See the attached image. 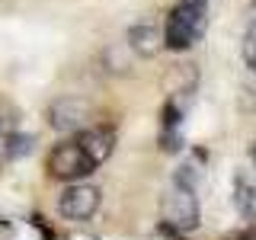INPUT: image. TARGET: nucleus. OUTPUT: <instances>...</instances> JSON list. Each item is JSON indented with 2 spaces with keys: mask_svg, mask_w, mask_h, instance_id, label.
Segmentation results:
<instances>
[{
  "mask_svg": "<svg viewBox=\"0 0 256 240\" xmlns=\"http://www.w3.org/2000/svg\"><path fill=\"white\" fill-rule=\"evenodd\" d=\"M240 58H244L246 70H253V74H256V36H250V32H244V42H240Z\"/></svg>",
  "mask_w": 256,
  "mask_h": 240,
  "instance_id": "nucleus-11",
  "label": "nucleus"
},
{
  "mask_svg": "<svg viewBox=\"0 0 256 240\" xmlns=\"http://www.w3.org/2000/svg\"><path fill=\"white\" fill-rule=\"evenodd\" d=\"M125 38H128V48H132L134 54H141V58H154L160 48H164V36H160V29L150 26V22H134Z\"/></svg>",
  "mask_w": 256,
  "mask_h": 240,
  "instance_id": "nucleus-7",
  "label": "nucleus"
},
{
  "mask_svg": "<svg viewBox=\"0 0 256 240\" xmlns=\"http://www.w3.org/2000/svg\"><path fill=\"white\" fill-rule=\"evenodd\" d=\"M164 234H176V230H196L198 228V198L192 186L173 182V189L164 198Z\"/></svg>",
  "mask_w": 256,
  "mask_h": 240,
  "instance_id": "nucleus-3",
  "label": "nucleus"
},
{
  "mask_svg": "<svg viewBox=\"0 0 256 240\" xmlns=\"http://www.w3.org/2000/svg\"><path fill=\"white\" fill-rule=\"evenodd\" d=\"M182 4H208V0H182Z\"/></svg>",
  "mask_w": 256,
  "mask_h": 240,
  "instance_id": "nucleus-14",
  "label": "nucleus"
},
{
  "mask_svg": "<svg viewBox=\"0 0 256 240\" xmlns=\"http://www.w3.org/2000/svg\"><path fill=\"white\" fill-rule=\"evenodd\" d=\"M96 166H100V164L86 154V148L77 138L64 141V144H58V148H52L48 157H45L48 176H52V180H61V182H80V180H86Z\"/></svg>",
  "mask_w": 256,
  "mask_h": 240,
  "instance_id": "nucleus-2",
  "label": "nucleus"
},
{
  "mask_svg": "<svg viewBox=\"0 0 256 240\" xmlns=\"http://www.w3.org/2000/svg\"><path fill=\"white\" fill-rule=\"evenodd\" d=\"M32 148H36V138H32V134H6V160H16V157L29 154Z\"/></svg>",
  "mask_w": 256,
  "mask_h": 240,
  "instance_id": "nucleus-10",
  "label": "nucleus"
},
{
  "mask_svg": "<svg viewBox=\"0 0 256 240\" xmlns=\"http://www.w3.org/2000/svg\"><path fill=\"white\" fill-rule=\"evenodd\" d=\"M84 118H86V102L77 100V96H58L48 106V125L61 134L84 132Z\"/></svg>",
  "mask_w": 256,
  "mask_h": 240,
  "instance_id": "nucleus-5",
  "label": "nucleus"
},
{
  "mask_svg": "<svg viewBox=\"0 0 256 240\" xmlns=\"http://www.w3.org/2000/svg\"><path fill=\"white\" fill-rule=\"evenodd\" d=\"M100 202H102L100 189L80 180V182H70V186L61 192L58 212H61V218H68V221H90L93 214L100 212Z\"/></svg>",
  "mask_w": 256,
  "mask_h": 240,
  "instance_id": "nucleus-4",
  "label": "nucleus"
},
{
  "mask_svg": "<svg viewBox=\"0 0 256 240\" xmlns=\"http://www.w3.org/2000/svg\"><path fill=\"white\" fill-rule=\"evenodd\" d=\"M208 29L205 4H176L164 20V48L170 52H189Z\"/></svg>",
  "mask_w": 256,
  "mask_h": 240,
  "instance_id": "nucleus-1",
  "label": "nucleus"
},
{
  "mask_svg": "<svg viewBox=\"0 0 256 240\" xmlns=\"http://www.w3.org/2000/svg\"><path fill=\"white\" fill-rule=\"evenodd\" d=\"M0 138H4V125H0Z\"/></svg>",
  "mask_w": 256,
  "mask_h": 240,
  "instance_id": "nucleus-15",
  "label": "nucleus"
},
{
  "mask_svg": "<svg viewBox=\"0 0 256 240\" xmlns=\"http://www.w3.org/2000/svg\"><path fill=\"white\" fill-rule=\"evenodd\" d=\"M180 122H182V109L170 96L164 102V109H160V132H180Z\"/></svg>",
  "mask_w": 256,
  "mask_h": 240,
  "instance_id": "nucleus-9",
  "label": "nucleus"
},
{
  "mask_svg": "<svg viewBox=\"0 0 256 240\" xmlns=\"http://www.w3.org/2000/svg\"><path fill=\"white\" fill-rule=\"evenodd\" d=\"M250 160H253V170H256V144L250 148Z\"/></svg>",
  "mask_w": 256,
  "mask_h": 240,
  "instance_id": "nucleus-13",
  "label": "nucleus"
},
{
  "mask_svg": "<svg viewBox=\"0 0 256 240\" xmlns=\"http://www.w3.org/2000/svg\"><path fill=\"white\" fill-rule=\"evenodd\" d=\"M246 32L256 36V0H250V6H246Z\"/></svg>",
  "mask_w": 256,
  "mask_h": 240,
  "instance_id": "nucleus-12",
  "label": "nucleus"
},
{
  "mask_svg": "<svg viewBox=\"0 0 256 240\" xmlns=\"http://www.w3.org/2000/svg\"><path fill=\"white\" fill-rule=\"evenodd\" d=\"M234 205L244 218L256 221V180L250 173H234Z\"/></svg>",
  "mask_w": 256,
  "mask_h": 240,
  "instance_id": "nucleus-8",
  "label": "nucleus"
},
{
  "mask_svg": "<svg viewBox=\"0 0 256 240\" xmlns=\"http://www.w3.org/2000/svg\"><path fill=\"white\" fill-rule=\"evenodd\" d=\"M77 141L86 148V154H90L96 164H106V160L112 157V150H116V134H112L109 128H102V125L77 132Z\"/></svg>",
  "mask_w": 256,
  "mask_h": 240,
  "instance_id": "nucleus-6",
  "label": "nucleus"
}]
</instances>
